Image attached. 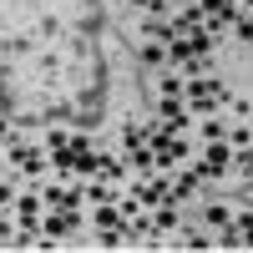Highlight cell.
Masks as SVG:
<instances>
[{
	"label": "cell",
	"instance_id": "7c38bea8",
	"mask_svg": "<svg viewBox=\"0 0 253 253\" xmlns=\"http://www.w3.org/2000/svg\"><path fill=\"white\" fill-rule=\"evenodd\" d=\"M208 223H213V228H228V208H223V203H208Z\"/></svg>",
	"mask_w": 253,
	"mask_h": 253
},
{
	"label": "cell",
	"instance_id": "ac0fdd59",
	"mask_svg": "<svg viewBox=\"0 0 253 253\" xmlns=\"http://www.w3.org/2000/svg\"><path fill=\"white\" fill-rule=\"evenodd\" d=\"M238 41H243V46H253V10H248V20L238 26Z\"/></svg>",
	"mask_w": 253,
	"mask_h": 253
},
{
	"label": "cell",
	"instance_id": "30bf717a",
	"mask_svg": "<svg viewBox=\"0 0 253 253\" xmlns=\"http://www.w3.org/2000/svg\"><path fill=\"white\" fill-rule=\"evenodd\" d=\"M238 248H253V218L248 213L238 218Z\"/></svg>",
	"mask_w": 253,
	"mask_h": 253
},
{
	"label": "cell",
	"instance_id": "8992f818",
	"mask_svg": "<svg viewBox=\"0 0 253 253\" xmlns=\"http://www.w3.org/2000/svg\"><path fill=\"white\" fill-rule=\"evenodd\" d=\"M15 162L26 167V172H46V157H41V152H31V147H15Z\"/></svg>",
	"mask_w": 253,
	"mask_h": 253
},
{
	"label": "cell",
	"instance_id": "ba28073f",
	"mask_svg": "<svg viewBox=\"0 0 253 253\" xmlns=\"http://www.w3.org/2000/svg\"><path fill=\"white\" fill-rule=\"evenodd\" d=\"M198 182H203L198 172H187V177H177V182H172V203H177V198H193V193H198Z\"/></svg>",
	"mask_w": 253,
	"mask_h": 253
},
{
	"label": "cell",
	"instance_id": "5b68a950",
	"mask_svg": "<svg viewBox=\"0 0 253 253\" xmlns=\"http://www.w3.org/2000/svg\"><path fill=\"white\" fill-rule=\"evenodd\" d=\"M152 228H157V233H172V228H177V208H172V203H157Z\"/></svg>",
	"mask_w": 253,
	"mask_h": 253
},
{
	"label": "cell",
	"instance_id": "9c48e42d",
	"mask_svg": "<svg viewBox=\"0 0 253 253\" xmlns=\"http://www.w3.org/2000/svg\"><path fill=\"white\" fill-rule=\"evenodd\" d=\"M162 56H167V46H162V41H152V46H142V61H147V66H162Z\"/></svg>",
	"mask_w": 253,
	"mask_h": 253
},
{
	"label": "cell",
	"instance_id": "e0dca14e",
	"mask_svg": "<svg viewBox=\"0 0 253 253\" xmlns=\"http://www.w3.org/2000/svg\"><path fill=\"white\" fill-rule=\"evenodd\" d=\"M238 167H243V172H248V182H253V142H248L243 152H238Z\"/></svg>",
	"mask_w": 253,
	"mask_h": 253
},
{
	"label": "cell",
	"instance_id": "6da1fadb",
	"mask_svg": "<svg viewBox=\"0 0 253 253\" xmlns=\"http://www.w3.org/2000/svg\"><path fill=\"white\" fill-rule=\"evenodd\" d=\"M228 162H233V147H228L223 137H218V142H208V152L198 157V177H203V182H208V177H223V172H228Z\"/></svg>",
	"mask_w": 253,
	"mask_h": 253
},
{
	"label": "cell",
	"instance_id": "3957f363",
	"mask_svg": "<svg viewBox=\"0 0 253 253\" xmlns=\"http://www.w3.org/2000/svg\"><path fill=\"white\" fill-rule=\"evenodd\" d=\"M137 198H142L147 208H157V203H172V182H167V177H152V182H147Z\"/></svg>",
	"mask_w": 253,
	"mask_h": 253
},
{
	"label": "cell",
	"instance_id": "9a60e30c",
	"mask_svg": "<svg viewBox=\"0 0 253 253\" xmlns=\"http://www.w3.org/2000/svg\"><path fill=\"white\" fill-rule=\"evenodd\" d=\"M203 137H208V142H218V137H223V122H213V117H203Z\"/></svg>",
	"mask_w": 253,
	"mask_h": 253
},
{
	"label": "cell",
	"instance_id": "277c9868",
	"mask_svg": "<svg viewBox=\"0 0 253 253\" xmlns=\"http://www.w3.org/2000/svg\"><path fill=\"white\" fill-rule=\"evenodd\" d=\"M71 228H76V213H71V208H56V213L46 218V243L61 238V233H71Z\"/></svg>",
	"mask_w": 253,
	"mask_h": 253
},
{
	"label": "cell",
	"instance_id": "4fadbf2b",
	"mask_svg": "<svg viewBox=\"0 0 253 253\" xmlns=\"http://www.w3.org/2000/svg\"><path fill=\"white\" fill-rule=\"evenodd\" d=\"M86 198H91V203H112V187H107V182H91Z\"/></svg>",
	"mask_w": 253,
	"mask_h": 253
},
{
	"label": "cell",
	"instance_id": "8fae6325",
	"mask_svg": "<svg viewBox=\"0 0 253 253\" xmlns=\"http://www.w3.org/2000/svg\"><path fill=\"white\" fill-rule=\"evenodd\" d=\"M122 142H126V152H137V147L147 142V132H142V126H126V132H122Z\"/></svg>",
	"mask_w": 253,
	"mask_h": 253
},
{
	"label": "cell",
	"instance_id": "52a82bcc",
	"mask_svg": "<svg viewBox=\"0 0 253 253\" xmlns=\"http://www.w3.org/2000/svg\"><path fill=\"white\" fill-rule=\"evenodd\" d=\"M167 61H177V66H187V61H193V46H187L182 36H172V41H167Z\"/></svg>",
	"mask_w": 253,
	"mask_h": 253
},
{
	"label": "cell",
	"instance_id": "2e32d148",
	"mask_svg": "<svg viewBox=\"0 0 253 253\" xmlns=\"http://www.w3.org/2000/svg\"><path fill=\"white\" fill-rule=\"evenodd\" d=\"M162 96H182V76H162Z\"/></svg>",
	"mask_w": 253,
	"mask_h": 253
},
{
	"label": "cell",
	"instance_id": "7a4b0ae2",
	"mask_svg": "<svg viewBox=\"0 0 253 253\" xmlns=\"http://www.w3.org/2000/svg\"><path fill=\"white\" fill-rule=\"evenodd\" d=\"M162 126H167V132H182V126H187V107L177 96H162Z\"/></svg>",
	"mask_w": 253,
	"mask_h": 253
},
{
	"label": "cell",
	"instance_id": "5bb4252c",
	"mask_svg": "<svg viewBox=\"0 0 253 253\" xmlns=\"http://www.w3.org/2000/svg\"><path fill=\"white\" fill-rule=\"evenodd\" d=\"M15 208H20V218H36L41 213V198H15Z\"/></svg>",
	"mask_w": 253,
	"mask_h": 253
}]
</instances>
